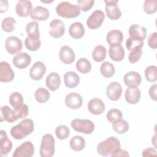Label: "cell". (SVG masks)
<instances>
[{"label":"cell","instance_id":"4","mask_svg":"<svg viewBox=\"0 0 157 157\" xmlns=\"http://www.w3.org/2000/svg\"><path fill=\"white\" fill-rule=\"evenodd\" d=\"M55 139L50 134L43 136L40 147V155L41 157H52L55 153Z\"/></svg>","mask_w":157,"mask_h":157},{"label":"cell","instance_id":"7","mask_svg":"<svg viewBox=\"0 0 157 157\" xmlns=\"http://www.w3.org/2000/svg\"><path fill=\"white\" fill-rule=\"evenodd\" d=\"M105 4V12L109 18L116 20L121 16V12L118 6L117 0H108L104 1Z\"/></svg>","mask_w":157,"mask_h":157},{"label":"cell","instance_id":"15","mask_svg":"<svg viewBox=\"0 0 157 157\" xmlns=\"http://www.w3.org/2000/svg\"><path fill=\"white\" fill-rule=\"evenodd\" d=\"M46 72L45 65L41 61H36L29 71V76L34 80H39Z\"/></svg>","mask_w":157,"mask_h":157},{"label":"cell","instance_id":"33","mask_svg":"<svg viewBox=\"0 0 157 157\" xmlns=\"http://www.w3.org/2000/svg\"><path fill=\"white\" fill-rule=\"evenodd\" d=\"M106 48L103 45H97L94 47L92 52V57L96 62H101L106 57Z\"/></svg>","mask_w":157,"mask_h":157},{"label":"cell","instance_id":"42","mask_svg":"<svg viewBox=\"0 0 157 157\" xmlns=\"http://www.w3.org/2000/svg\"><path fill=\"white\" fill-rule=\"evenodd\" d=\"M146 79L150 82H155L157 79V67L155 66H149L145 70Z\"/></svg>","mask_w":157,"mask_h":157},{"label":"cell","instance_id":"5","mask_svg":"<svg viewBox=\"0 0 157 157\" xmlns=\"http://www.w3.org/2000/svg\"><path fill=\"white\" fill-rule=\"evenodd\" d=\"M72 128L77 132L85 134H90L94 130V124L87 119H74L71 123Z\"/></svg>","mask_w":157,"mask_h":157},{"label":"cell","instance_id":"50","mask_svg":"<svg viewBox=\"0 0 157 157\" xmlns=\"http://www.w3.org/2000/svg\"><path fill=\"white\" fill-rule=\"evenodd\" d=\"M156 90H157V85L156 84H153L151 85L149 89V95L151 98V99L154 101H157V93H156Z\"/></svg>","mask_w":157,"mask_h":157},{"label":"cell","instance_id":"40","mask_svg":"<svg viewBox=\"0 0 157 157\" xmlns=\"http://www.w3.org/2000/svg\"><path fill=\"white\" fill-rule=\"evenodd\" d=\"M13 112L17 120L25 118L28 115V107L26 104H20L13 107Z\"/></svg>","mask_w":157,"mask_h":157},{"label":"cell","instance_id":"23","mask_svg":"<svg viewBox=\"0 0 157 157\" xmlns=\"http://www.w3.org/2000/svg\"><path fill=\"white\" fill-rule=\"evenodd\" d=\"M123 39V34L120 30L113 29L110 31L106 36V40L110 46L120 45Z\"/></svg>","mask_w":157,"mask_h":157},{"label":"cell","instance_id":"19","mask_svg":"<svg viewBox=\"0 0 157 157\" xmlns=\"http://www.w3.org/2000/svg\"><path fill=\"white\" fill-rule=\"evenodd\" d=\"M88 109L92 114L98 115L102 114L105 110V105L103 101L98 98L91 99L88 104Z\"/></svg>","mask_w":157,"mask_h":157},{"label":"cell","instance_id":"45","mask_svg":"<svg viewBox=\"0 0 157 157\" xmlns=\"http://www.w3.org/2000/svg\"><path fill=\"white\" fill-rule=\"evenodd\" d=\"M9 102L13 107H15L23 104V98L19 92H13L9 97Z\"/></svg>","mask_w":157,"mask_h":157},{"label":"cell","instance_id":"21","mask_svg":"<svg viewBox=\"0 0 157 157\" xmlns=\"http://www.w3.org/2000/svg\"><path fill=\"white\" fill-rule=\"evenodd\" d=\"M0 152L1 155H7L12 148V143L8 139L6 131H0Z\"/></svg>","mask_w":157,"mask_h":157},{"label":"cell","instance_id":"25","mask_svg":"<svg viewBox=\"0 0 157 157\" xmlns=\"http://www.w3.org/2000/svg\"><path fill=\"white\" fill-rule=\"evenodd\" d=\"M61 84V78L56 72H52L50 73L46 78V85L47 88L52 91L57 90Z\"/></svg>","mask_w":157,"mask_h":157},{"label":"cell","instance_id":"1","mask_svg":"<svg viewBox=\"0 0 157 157\" xmlns=\"http://www.w3.org/2000/svg\"><path fill=\"white\" fill-rule=\"evenodd\" d=\"M34 130V122L29 118H25L10 129V135L17 140H21L31 134Z\"/></svg>","mask_w":157,"mask_h":157},{"label":"cell","instance_id":"8","mask_svg":"<svg viewBox=\"0 0 157 157\" xmlns=\"http://www.w3.org/2000/svg\"><path fill=\"white\" fill-rule=\"evenodd\" d=\"M34 153L33 144L26 141L18 146L13 153V157H32Z\"/></svg>","mask_w":157,"mask_h":157},{"label":"cell","instance_id":"9","mask_svg":"<svg viewBox=\"0 0 157 157\" xmlns=\"http://www.w3.org/2000/svg\"><path fill=\"white\" fill-rule=\"evenodd\" d=\"M5 48L10 54L14 55L22 50L23 44L17 36H10L6 40Z\"/></svg>","mask_w":157,"mask_h":157},{"label":"cell","instance_id":"22","mask_svg":"<svg viewBox=\"0 0 157 157\" xmlns=\"http://www.w3.org/2000/svg\"><path fill=\"white\" fill-rule=\"evenodd\" d=\"M50 16L48 10L41 6H37L33 9L30 17L33 20L44 21L48 19Z\"/></svg>","mask_w":157,"mask_h":157},{"label":"cell","instance_id":"14","mask_svg":"<svg viewBox=\"0 0 157 157\" xmlns=\"http://www.w3.org/2000/svg\"><path fill=\"white\" fill-rule=\"evenodd\" d=\"M32 10L33 4L30 1L28 0L18 1L15 7V12L17 14L21 17L29 16Z\"/></svg>","mask_w":157,"mask_h":157},{"label":"cell","instance_id":"20","mask_svg":"<svg viewBox=\"0 0 157 157\" xmlns=\"http://www.w3.org/2000/svg\"><path fill=\"white\" fill-rule=\"evenodd\" d=\"M124 97L129 104H136L140 99V91L138 87H128L126 90Z\"/></svg>","mask_w":157,"mask_h":157},{"label":"cell","instance_id":"34","mask_svg":"<svg viewBox=\"0 0 157 157\" xmlns=\"http://www.w3.org/2000/svg\"><path fill=\"white\" fill-rule=\"evenodd\" d=\"M76 68L82 74H86L91 69L90 61L85 58H81L76 63Z\"/></svg>","mask_w":157,"mask_h":157},{"label":"cell","instance_id":"12","mask_svg":"<svg viewBox=\"0 0 157 157\" xmlns=\"http://www.w3.org/2000/svg\"><path fill=\"white\" fill-rule=\"evenodd\" d=\"M65 32L64 23L58 19L52 20L50 23L49 33L54 38H59L63 36Z\"/></svg>","mask_w":157,"mask_h":157},{"label":"cell","instance_id":"48","mask_svg":"<svg viewBox=\"0 0 157 157\" xmlns=\"http://www.w3.org/2000/svg\"><path fill=\"white\" fill-rule=\"evenodd\" d=\"M148 44L152 49L157 48V33L153 32L151 33L148 38Z\"/></svg>","mask_w":157,"mask_h":157},{"label":"cell","instance_id":"47","mask_svg":"<svg viewBox=\"0 0 157 157\" xmlns=\"http://www.w3.org/2000/svg\"><path fill=\"white\" fill-rule=\"evenodd\" d=\"M142 55V50L141 48L137 49L129 53L128 56V60L131 63H135L137 62L141 58Z\"/></svg>","mask_w":157,"mask_h":157},{"label":"cell","instance_id":"6","mask_svg":"<svg viewBox=\"0 0 157 157\" xmlns=\"http://www.w3.org/2000/svg\"><path fill=\"white\" fill-rule=\"evenodd\" d=\"M105 19V15L102 10L94 11L86 20V25L91 29H96L102 24Z\"/></svg>","mask_w":157,"mask_h":157},{"label":"cell","instance_id":"44","mask_svg":"<svg viewBox=\"0 0 157 157\" xmlns=\"http://www.w3.org/2000/svg\"><path fill=\"white\" fill-rule=\"evenodd\" d=\"M156 0H145L144 4V12L147 14H153L156 12Z\"/></svg>","mask_w":157,"mask_h":157},{"label":"cell","instance_id":"3","mask_svg":"<svg viewBox=\"0 0 157 157\" xmlns=\"http://www.w3.org/2000/svg\"><path fill=\"white\" fill-rule=\"evenodd\" d=\"M120 140L115 137H109L106 140L101 142L97 147V152L104 156H110L116 149L120 148Z\"/></svg>","mask_w":157,"mask_h":157},{"label":"cell","instance_id":"37","mask_svg":"<svg viewBox=\"0 0 157 157\" xmlns=\"http://www.w3.org/2000/svg\"><path fill=\"white\" fill-rule=\"evenodd\" d=\"M144 46V40L134 39L129 37L126 42V47L129 51H134L139 48H141Z\"/></svg>","mask_w":157,"mask_h":157},{"label":"cell","instance_id":"16","mask_svg":"<svg viewBox=\"0 0 157 157\" xmlns=\"http://www.w3.org/2000/svg\"><path fill=\"white\" fill-rule=\"evenodd\" d=\"M31 62V58L26 53H18L13 58V64L17 68L22 69L27 67Z\"/></svg>","mask_w":157,"mask_h":157},{"label":"cell","instance_id":"18","mask_svg":"<svg viewBox=\"0 0 157 157\" xmlns=\"http://www.w3.org/2000/svg\"><path fill=\"white\" fill-rule=\"evenodd\" d=\"M123 81L128 87H137L141 83L142 78L138 72L130 71L124 75Z\"/></svg>","mask_w":157,"mask_h":157},{"label":"cell","instance_id":"29","mask_svg":"<svg viewBox=\"0 0 157 157\" xmlns=\"http://www.w3.org/2000/svg\"><path fill=\"white\" fill-rule=\"evenodd\" d=\"M1 121H6L9 123H12L17 120L13 110H12L9 106L4 105L0 108Z\"/></svg>","mask_w":157,"mask_h":157},{"label":"cell","instance_id":"10","mask_svg":"<svg viewBox=\"0 0 157 157\" xmlns=\"http://www.w3.org/2000/svg\"><path fill=\"white\" fill-rule=\"evenodd\" d=\"M15 73L10 65L6 61L0 63V81L2 82H9L13 80Z\"/></svg>","mask_w":157,"mask_h":157},{"label":"cell","instance_id":"51","mask_svg":"<svg viewBox=\"0 0 157 157\" xmlns=\"http://www.w3.org/2000/svg\"><path fill=\"white\" fill-rule=\"evenodd\" d=\"M142 155L143 156H156V151L153 148H147L142 151Z\"/></svg>","mask_w":157,"mask_h":157},{"label":"cell","instance_id":"35","mask_svg":"<svg viewBox=\"0 0 157 157\" xmlns=\"http://www.w3.org/2000/svg\"><path fill=\"white\" fill-rule=\"evenodd\" d=\"M34 97L38 102L45 103L48 101L50 94L47 89L44 88H39L36 90L34 93Z\"/></svg>","mask_w":157,"mask_h":157},{"label":"cell","instance_id":"52","mask_svg":"<svg viewBox=\"0 0 157 157\" xmlns=\"http://www.w3.org/2000/svg\"><path fill=\"white\" fill-rule=\"evenodd\" d=\"M8 1H0V12L1 13H2L4 12H6L8 8Z\"/></svg>","mask_w":157,"mask_h":157},{"label":"cell","instance_id":"39","mask_svg":"<svg viewBox=\"0 0 157 157\" xmlns=\"http://www.w3.org/2000/svg\"><path fill=\"white\" fill-rule=\"evenodd\" d=\"M40 39H31L27 37L25 40V45L26 48L32 52L37 51L40 47Z\"/></svg>","mask_w":157,"mask_h":157},{"label":"cell","instance_id":"30","mask_svg":"<svg viewBox=\"0 0 157 157\" xmlns=\"http://www.w3.org/2000/svg\"><path fill=\"white\" fill-rule=\"evenodd\" d=\"M26 31L28 37L31 39H40V33L39 30V23L36 21L29 22L26 26Z\"/></svg>","mask_w":157,"mask_h":157},{"label":"cell","instance_id":"17","mask_svg":"<svg viewBox=\"0 0 157 157\" xmlns=\"http://www.w3.org/2000/svg\"><path fill=\"white\" fill-rule=\"evenodd\" d=\"M59 56L60 60L66 64H69L74 62L75 55L74 50L67 45H63L59 50Z\"/></svg>","mask_w":157,"mask_h":157},{"label":"cell","instance_id":"28","mask_svg":"<svg viewBox=\"0 0 157 157\" xmlns=\"http://www.w3.org/2000/svg\"><path fill=\"white\" fill-rule=\"evenodd\" d=\"M69 33L71 36L74 39H80L84 36L85 28L82 23L75 22L70 26Z\"/></svg>","mask_w":157,"mask_h":157},{"label":"cell","instance_id":"41","mask_svg":"<svg viewBox=\"0 0 157 157\" xmlns=\"http://www.w3.org/2000/svg\"><path fill=\"white\" fill-rule=\"evenodd\" d=\"M107 120L111 123H113L114 122L122 119L123 114L121 110L117 109H112L109 110L106 115Z\"/></svg>","mask_w":157,"mask_h":157},{"label":"cell","instance_id":"38","mask_svg":"<svg viewBox=\"0 0 157 157\" xmlns=\"http://www.w3.org/2000/svg\"><path fill=\"white\" fill-rule=\"evenodd\" d=\"M15 23L16 21L13 18L8 17L2 20L1 22V28L4 31L10 33L14 30Z\"/></svg>","mask_w":157,"mask_h":157},{"label":"cell","instance_id":"32","mask_svg":"<svg viewBox=\"0 0 157 157\" xmlns=\"http://www.w3.org/2000/svg\"><path fill=\"white\" fill-rule=\"evenodd\" d=\"M100 72L102 76L105 78H110L113 76L115 73L114 66L109 61H105L101 64L100 67Z\"/></svg>","mask_w":157,"mask_h":157},{"label":"cell","instance_id":"24","mask_svg":"<svg viewBox=\"0 0 157 157\" xmlns=\"http://www.w3.org/2000/svg\"><path fill=\"white\" fill-rule=\"evenodd\" d=\"M129 34L131 37L144 40L147 36V30L143 26L134 24L129 27Z\"/></svg>","mask_w":157,"mask_h":157},{"label":"cell","instance_id":"49","mask_svg":"<svg viewBox=\"0 0 157 157\" xmlns=\"http://www.w3.org/2000/svg\"><path fill=\"white\" fill-rule=\"evenodd\" d=\"M111 156H129V153L127 151L124 150H122L120 148L116 149L110 155Z\"/></svg>","mask_w":157,"mask_h":157},{"label":"cell","instance_id":"31","mask_svg":"<svg viewBox=\"0 0 157 157\" xmlns=\"http://www.w3.org/2000/svg\"><path fill=\"white\" fill-rule=\"evenodd\" d=\"M69 145L72 150L76 151H80L85 148V140L83 137L80 136H75L70 140Z\"/></svg>","mask_w":157,"mask_h":157},{"label":"cell","instance_id":"13","mask_svg":"<svg viewBox=\"0 0 157 157\" xmlns=\"http://www.w3.org/2000/svg\"><path fill=\"white\" fill-rule=\"evenodd\" d=\"M66 105L71 109H77L80 108L83 103L82 97L77 93H69L64 101Z\"/></svg>","mask_w":157,"mask_h":157},{"label":"cell","instance_id":"26","mask_svg":"<svg viewBox=\"0 0 157 157\" xmlns=\"http://www.w3.org/2000/svg\"><path fill=\"white\" fill-rule=\"evenodd\" d=\"M64 85L66 87L73 88L78 86L80 83L79 76L73 71H69L64 75Z\"/></svg>","mask_w":157,"mask_h":157},{"label":"cell","instance_id":"11","mask_svg":"<svg viewBox=\"0 0 157 157\" xmlns=\"http://www.w3.org/2000/svg\"><path fill=\"white\" fill-rule=\"evenodd\" d=\"M122 91L121 85L118 82H113L109 83L107 86L106 94L110 100L115 101L120 98Z\"/></svg>","mask_w":157,"mask_h":157},{"label":"cell","instance_id":"36","mask_svg":"<svg viewBox=\"0 0 157 157\" xmlns=\"http://www.w3.org/2000/svg\"><path fill=\"white\" fill-rule=\"evenodd\" d=\"M129 123L124 120L120 119L112 123L113 130L118 134H124L129 130Z\"/></svg>","mask_w":157,"mask_h":157},{"label":"cell","instance_id":"43","mask_svg":"<svg viewBox=\"0 0 157 157\" xmlns=\"http://www.w3.org/2000/svg\"><path fill=\"white\" fill-rule=\"evenodd\" d=\"M55 134L58 139L64 140L69 137L70 130L66 125H59L55 129Z\"/></svg>","mask_w":157,"mask_h":157},{"label":"cell","instance_id":"46","mask_svg":"<svg viewBox=\"0 0 157 157\" xmlns=\"http://www.w3.org/2000/svg\"><path fill=\"white\" fill-rule=\"evenodd\" d=\"M78 6L80 7V9L84 12H87L90 10L94 6V0H78Z\"/></svg>","mask_w":157,"mask_h":157},{"label":"cell","instance_id":"2","mask_svg":"<svg viewBox=\"0 0 157 157\" xmlns=\"http://www.w3.org/2000/svg\"><path fill=\"white\" fill-rule=\"evenodd\" d=\"M56 12L61 17L73 18L80 14L81 9L78 5L72 4L67 1H63L57 5Z\"/></svg>","mask_w":157,"mask_h":157},{"label":"cell","instance_id":"27","mask_svg":"<svg viewBox=\"0 0 157 157\" xmlns=\"http://www.w3.org/2000/svg\"><path fill=\"white\" fill-rule=\"evenodd\" d=\"M110 58L115 61H121L124 57V50L121 45L110 46L109 50Z\"/></svg>","mask_w":157,"mask_h":157}]
</instances>
